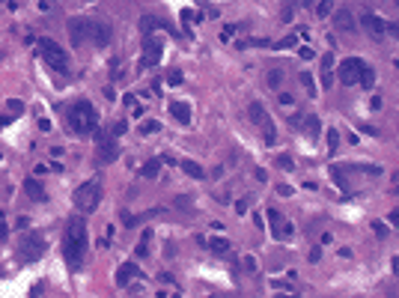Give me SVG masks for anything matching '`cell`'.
I'll return each instance as SVG.
<instances>
[{"mask_svg": "<svg viewBox=\"0 0 399 298\" xmlns=\"http://www.w3.org/2000/svg\"><path fill=\"white\" fill-rule=\"evenodd\" d=\"M86 242H89V236H86L83 218H80V215L69 218V224H66V239H63V257H66V266H69V269H78V266H80V260L86 257Z\"/></svg>", "mask_w": 399, "mask_h": 298, "instance_id": "6da1fadb", "label": "cell"}, {"mask_svg": "<svg viewBox=\"0 0 399 298\" xmlns=\"http://www.w3.org/2000/svg\"><path fill=\"white\" fill-rule=\"evenodd\" d=\"M69 125H72V131H78V134H92L95 128H98V113H95V107L86 101V99H80V101H75L72 107H69Z\"/></svg>", "mask_w": 399, "mask_h": 298, "instance_id": "7a4b0ae2", "label": "cell"}, {"mask_svg": "<svg viewBox=\"0 0 399 298\" xmlns=\"http://www.w3.org/2000/svg\"><path fill=\"white\" fill-rule=\"evenodd\" d=\"M75 209L78 212H83V215H92L95 209H98V200H101V185L92 179V182H83L78 191H75Z\"/></svg>", "mask_w": 399, "mask_h": 298, "instance_id": "3957f363", "label": "cell"}, {"mask_svg": "<svg viewBox=\"0 0 399 298\" xmlns=\"http://www.w3.org/2000/svg\"><path fill=\"white\" fill-rule=\"evenodd\" d=\"M39 51H42V57H45V63L54 69V72H60V75H69V54L54 42V39H39Z\"/></svg>", "mask_w": 399, "mask_h": 298, "instance_id": "277c9868", "label": "cell"}, {"mask_svg": "<svg viewBox=\"0 0 399 298\" xmlns=\"http://www.w3.org/2000/svg\"><path fill=\"white\" fill-rule=\"evenodd\" d=\"M45 248H48L45 236L33 230V233H27V236L21 239V245H18V254H21L27 263H36V260H42V257H45Z\"/></svg>", "mask_w": 399, "mask_h": 298, "instance_id": "5b68a950", "label": "cell"}, {"mask_svg": "<svg viewBox=\"0 0 399 298\" xmlns=\"http://www.w3.org/2000/svg\"><path fill=\"white\" fill-rule=\"evenodd\" d=\"M265 218H268V227H271V236L274 239H280V242H286L289 236H292V227H289V221L277 212V209H268L265 212Z\"/></svg>", "mask_w": 399, "mask_h": 298, "instance_id": "8992f818", "label": "cell"}, {"mask_svg": "<svg viewBox=\"0 0 399 298\" xmlns=\"http://www.w3.org/2000/svg\"><path fill=\"white\" fill-rule=\"evenodd\" d=\"M161 51H164L161 39H158V36H149V39H146V45H143L140 66H143V69H152V66H158V60H161Z\"/></svg>", "mask_w": 399, "mask_h": 298, "instance_id": "52a82bcc", "label": "cell"}, {"mask_svg": "<svg viewBox=\"0 0 399 298\" xmlns=\"http://www.w3.org/2000/svg\"><path fill=\"white\" fill-rule=\"evenodd\" d=\"M86 33H89V39L95 42V45H107L110 42V24H104V21H95V18H86Z\"/></svg>", "mask_w": 399, "mask_h": 298, "instance_id": "ba28073f", "label": "cell"}, {"mask_svg": "<svg viewBox=\"0 0 399 298\" xmlns=\"http://www.w3.org/2000/svg\"><path fill=\"white\" fill-rule=\"evenodd\" d=\"M361 66H364V60H358V57H346L343 66H340V81H343L346 87L358 84V78H361Z\"/></svg>", "mask_w": 399, "mask_h": 298, "instance_id": "9c48e42d", "label": "cell"}, {"mask_svg": "<svg viewBox=\"0 0 399 298\" xmlns=\"http://www.w3.org/2000/svg\"><path fill=\"white\" fill-rule=\"evenodd\" d=\"M119 158V143H116V137H98V161L101 164H110V161H116Z\"/></svg>", "mask_w": 399, "mask_h": 298, "instance_id": "30bf717a", "label": "cell"}, {"mask_svg": "<svg viewBox=\"0 0 399 298\" xmlns=\"http://www.w3.org/2000/svg\"><path fill=\"white\" fill-rule=\"evenodd\" d=\"M69 39H72V45H78V48L89 39V33H86V18H72V21H69Z\"/></svg>", "mask_w": 399, "mask_h": 298, "instance_id": "8fae6325", "label": "cell"}, {"mask_svg": "<svg viewBox=\"0 0 399 298\" xmlns=\"http://www.w3.org/2000/svg\"><path fill=\"white\" fill-rule=\"evenodd\" d=\"M143 278V272L134 266V263H122L119 269H116V284L119 287H128V281H140Z\"/></svg>", "mask_w": 399, "mask_h": 298, "instance_id": "7c38bea8", "label": "cell"}, {"mask_svg": "<svg viewBox=\"0 0 399 298\" xmlns=\"http://www.w3.org/2000/svg\"><path fill=\"white\" fill-rule=\"evenodd\" d=\"M361 24H364V27H367V33H373L376 39H382V36L388 33V24H385L379 15H364V18H361Z\"/></svg>", "mask_w": 399, "mask_h": 298, "instance_id": "4fadbf2b", "label": "cell"}, {"mask_svg": "<svg viewBox=\"0 0 399 298\" xmlns=\"http://www.w3.org/2000/svg\"><path fill=\"white\" fill-rule=\"evenodd\" d=\"M334 87V54H322V90Z\"/></svg>", "mask_w": 399, "mask_h": 298, "instance_id": "5bb4252c", "label": "cell"}, {"mask_svg": "<svg viewBox=\"0 0 399 298\" xmlns=\"http://www.w3.org/2000/svg\"><path fill=\"white\" fill-rule=\"evenodd\" d=\"M170 116H173L179 125H188V122H191V104H185V101H173V104H170Z\"/></svg>", "mask_w": 399, "mask_h": 298, "instance_id": "9a60e30c", "label": "cell"}, {"mask_svg": "<svg viewBox=\"0 0 399 298\" xmlns=\"http://www.w3.org/2000/svg\"><path fill=\"white\" fill-rule=\"evenodd\" d=\"M247 116H250V122H256V125H265V122H271V119L265 116V107H262L259 101H250V107H247Z\"/></svg>", "mask_w": 399, "mask_h": 298, "instance_id": "2e32d148", "label": "cell"}, {"mask_svg": "<svg viewBox=\"0 0 399 298\" xmlns=\"http://www.w3.org/2000/svg\"><path fill=\"white\" fill-rule=\"evenodd\" d=\"M334 24H337V30H343V33H352V30H355V21H352V15H349L346 9H340V12L334 15Z\"/></svg>", "mask_w": 399, "mask_h": 298, "instance_id": "e0dca14e", "label": "cell"}, {"mask_svg": "<svg viewBox=\"0 0 399 298\" xmlns=\"http://www.w3.org/2000/svg\"><path fill=\"white\" fill-rule=\"evenodd\" d=\"M358 84H361L364 90H370V87L376 84V72H373V66H367V63L361 66V78H358Z\"/></svg>", "mask_w": 399, "mask_h": 298, "instance_id": "ac0fdd59", "label": "cell"}, {"mask_svg": "<svg viewBox=\"0 0 399 298\" xmlns=\"http://www.w3.org/2000/svg\"><path fill=\"white\" fill-rule=\"evenodd\" d=\"M24 191H27L33 200H45V188H42V182H36V179H27V182H24Z\"/></svg>", "mask_w": 399, "mask_h": 298, "instance_id": "d6986e66", "label": "cell"}, {"mask_svg": "<svg viewBox=\"0 0 399 298\" xmlns=\"http://www.w3.org/2000/svg\"><path fill=\"white\" fill-rule=\"evenodd\" d=\"M179 167H182L191 179H203V167H200L197 161H188V158H185V161H179Z\"/></svg>", "mask_w": 399, "mask_h": 298, "instance_id": "ffe728a7", "label": "cell"}, {"mask_svg": "<svg viewBox=\"0 0 399 298\" xmlns=\"http://www.w3.org/2000/svg\"><path fill=\"white\" fill-rule=\"evenodd\" d=\"M158 170H161V161H149V164L140 167V176H143V179H155Z\"/></svg>", "mask_w": 399, "mask_h": 298, "instance_id": "44dd1931", "label": "cell"}, {"mask_svg": "<svg viewBox=\"0 0 399 298\" xmlns=\"http://www.w3.org/2000/svg\"><path fill=\"white\" fill-rule=\"evenodd\" d=\"M325 137H328V152L334 155V152L340 149V131H337V128H328V134H325Z\"/></svg>", "mask_w": 399, "mask_h": 298, "instance_id": "7402d4cb", "label": "cell"}, {"mask_svg": "<svg viewBox=\"0 0 399 298\" xmlns=\"http://www.w3.org/2000/svg\"><path fill=\"white\" fill-rule=\"evenodd\" d=\"M155 131H161V122L158 119H143L140 122V134H155Z\"/></svg>", "mask_w": 399, "mask_h": 298, "instance_id": "603a6c76", "label": "cell"}, {"mask_svg": "<svg viewBox=\"0 0 399 298\" xmlns=\"http://www.w3.org/2000/svg\"><path fill=\"white\" fill-rule=\"evenodd\" d=\"M298 81L307 87V93H310V96H316V81H313V75H310V72H301V75H298Z\"/></svg>", "mask_w": 399, "mask_h": 298, "instance_id": "cb8c5ba5", "label": "cell"}, {"mask_svg": "<svg viewBox=\"0 0 399 298\" xmlns=\"http://www.w3.org/2000/svg\"><path fill=\"white\" fill-rule=\"evenodd\" d=\"M334 12V0H319V6H316V15L319 18H328Z\"/></svg>", "mask_w": 399, "mask_h": 298, "instance_id": "d4e9b609", "label": "cell"}, {"mask_svg": "<svg viewBox=\"0 0 399 298\" xmlns=\"http://www.w3.org/2000/svg\"><path fill=\"white\" fill-rule=\"evenodd\" d=\"M209 248H212L215 254H227V251H230V242H227V239H212Z\"/></svg>", "mask_w": 399, "mask_h": 298, "instance_id": "484cf974", "label": "cell"}, {"mask_svg": "<svg viewBox=\"0 0 399 298\" xmlns=\"http://www.w3.org/2000/svg\"><path fill=\"white\" fill-rule=\"evenodd\" d=\"M149 239H152V233H143V236H140V242H137V257H146V251H149Z\"/></svg>", "mask_w": 399, "mask_h": 298, "instance_id": "4316f807", "label": "cell"}, {"mask_svg": "<svg viewBox=\"0 0 399 298\" xmlns=\"http://www.w3.org/2000/svg\"><path fill=\"white\" fill-rule=\"evenodd\" d=\"M9 110H12V116H21L24 113V101L21 99H9Z\"/></svg>", "mask_w": 399, "mask_h": 298, "instance_id": "83f0119b", "label": "cell"}, {"mask_svg": "<svg viewBox=\"0 0 399 298\" xmlns=\"http://www.w3.org/2000/svg\"><path fill=\"white\" fill-rule=\"evenodd\" d=\"M331 176H334V182H337L340 188H346V179H343V173H340V167H331Z\"/></svg>", "mask_w": 399, "mask_h": 298, "instance_id": "f1b7e54d", "label": "cell"}, {"mask_svg": "<svg viewBox=\"0 0 399 298\" xmlns=\"http://www.w3.org/2000/svg\"><path fill=\"white\" fill-rule=\"evenodd\" d=\"M6 236H9V224H6V215L0 209V239H6Z\"/></svg>", "mask_w": 399, "mask_h": 298, "instance_id": "f546056e", "label": "cell"}, {"mask_svg": "<svg viewBox=\"0 0 399 298\" xmlns=\"http://www.w3.org/2000/svg\"><path fill=\"white\" fill-rule=\"evenodd\" d=\"M233 33H236V24H230V27H224V30H221V42H227V39H230Z\"/></svg>", "mask_w": 399, "mask_h": 298, "instance_id": "4dcf8cb0", "label": "cell"}, {"mask_svg": "<svg viewBox=\"0 0 399 298\" xmlns=\"http://www.w3.org/2000/svg\"><path fill=\"white\" fill-rule=\"evenodd\" d=\"M167 81H170L173 87H176V84H182V72H179V69H176V72H170V75H167Z\"/></svg>", "mask_w": 399, "mask_h": 298, "instance_id": "1f68e13d", "label": "cell"}, {"mask_svg": "<svg viewBox=\"0 0 399 298\" xmlns=\"http://www.w3.org/2000/svg\"><path fill=\"white\" fill-rule=\"evenodd\" d=\"M277 101H280L283 107H289V104H292V93H280V96H277Z\"/></svg>", "mask_w": 399, "mask_h": 298, "instance_id": "d6a6232c", "label": "cell"}, {"mask_svg": "<svg viewBox=\"0 0 399 298\" xmlns=\"http://www.w3.org/2000/svg\"><path fill=\"white\" fill-rule=\"evenodd\" d=\"M298 57H301V60H313L316 54H313V48H301V51H298Z\"/></svg>", "mask_w": 399, "mask_h": 298, "instance_id": "836d02e7", "label": "cell"}, {"mask_svg": "<svg viewBox=\"0 0 399 298\" xmlns=\"http://www.w3.org/2000/svg\"><path fill=\"white\" fill-rule=\"evenodd\" d=\"M289 45H295V36H286V39H283V42H277L274 48H289Z\"/></svg>", "mask_w": 399, "mask_h": 298, "instance_id": "e575fe53", "label": "cell"}, {"mask_svg": "<svg viewBox=\"0 0 399 298\" xmlns=\"http://www.w3.org/2000/svg\"><path fill=\"white\" fill-rule=\"evenodd\" d=\"M280 167H283V170H292V158H289V155H280Z\"/></svg>", "mask_w": 399, "mask_h": 298, "instance_id": "d590c367", "label": "cell"}, {"mask_svg": "<svg viewBox=\"0 0 399 298\" xmlns=\"http://www.w3.org/2000/svg\"><path fill=\"white\" fill-rule=\"evenodd\" d=\"M319 260H322V248H313L310 251V263H319Z\"/></svg>", "mask_w": 399, "mask_h": 298, "instance_id": "8d00e7d4", "label": "cell"}, {"mask_svg": "<svg viewBox=\"0 0 399 298\" xmlns=\"http://www.w3.org/2000/svg\"><path fill=\"white\" fill-rule=\"evenodd\" d=\"M268 84L277 87V84H280V72H271V75H268Z\"/></svg>", "mask_w": 399, "mask_h": 298, "instance_id": "74e56055", "label": "cell"}, {"mask_svg": "<svg viewBox=\"0 0 399 298\" xmlns=\"http://www.w3.org/2000/svg\"><path fill=\"white\" fill-rule=\"evenodd\" d=\"M128 131V122H116V128H113V134H125Z\"/></svg>", "mask_w": 399, "mask_h": 298, "instance_id": "f35d334b", "label": "cell"}, {"mask_svg": "<svg viewBox=\"0 0 399 298\" xmlns=\"http://www.w3.org/2000/svg\"><path fill=\"white\" fill-rule=\"evenodd\" d=\"M236 212H239V215H244V212H247V203H244V200H239V203H236Z\"/></svg>", "mask_w": 399, "mask_h": 298, "instance_id": "ab89813d", "label": "cell"}, {"mask_svg": "<svg viewBox=\"0 0 399 298\" xmlns=\"http://www.w3.org/2000/svg\"><path fill=\"white\" fill-rule=\"evenodd\" d=\"M122 101H125V107H134V104H137V99H134V96H125Z\"/></svg>", "mask_w": 399, "mask_h": 298, "instance_id": "60d3db41", "label": "cell"}, {"mask_svg": "<svg viewBox=\"0 0 399 298\" xmlns=\"http://www.w3.org/2000/svg\"><path fill=\"white\" fill-rule=\"evenodd\" d=\"M9 119H15V116H12V113H9V116H0V128H3V125H9Z\"/></svg>", "mask_w": 399, "mask_h": 298, "instance_id": "b9f144b4", "label": "cell"}, {"mask_svg": "<svg viewBox=\"0 0 399 298\" xmlns=\"http://www.w3.org/2000/svg\"><path fill=\"white\" fill-rule=\"evenodd\" d=\"M3 60H6V51H3V48H0V63H3Z\"/></svg>", "mask_w": 399, "mask_h": 298, "instance_id": "7bdbcfd3", "label": "cell"}, {"mask_svg": "<svg viewBox=\"0 0 399 298\" xmlns=\"http://www.w3.org/2000/svg\"><path fill=\"white\" fill-rule=\"evenodd\" d=\"M0 158H3V155H0Z\"/></svg>", "mask_w": 399, "mask_h": 298, "instance_id": "ee69618b", "label": "cell"}]
</instances>
